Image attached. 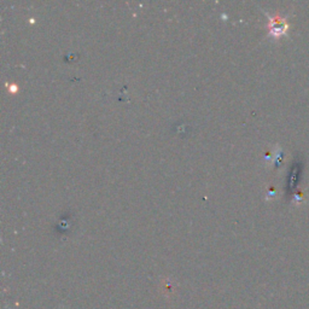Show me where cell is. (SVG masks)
<instances>
[{"instance_id": "6da1fadb", "label": "cell", "mask_w": 309, "mask_h": 309, "mask_svg": "<svg viewBox=\"0 0 309 309\" xmlns=\"http://www.w3.org/2000/svg\"><path fill=\"white\" fill-rule=\"evenodd\" d=\"M287 23L284 18L276 17V18H271V34L274 36V38H278V36L285 35L287 33Z\"/></svg>"}]
</instances>
